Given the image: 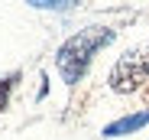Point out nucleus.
<instances>
[{
	"label": "nucleus",
	"mask_w": 149,
	"mask_h": 140,
	"mask_svg": "<svg viewBox=\"0 0 149 140\" xmlns=\"http://www.w3.org/2000/svg\"><path fill=\"white\" fill-rule=\"evenodd\" d=\"M113 39H117V30H110V26H84L74 36H68L58 46V52H55V68H58L62 82L65 85H78L88 75L94 56L101 49H107Z\"/></svg>",
	"instance_id": "1"
},
{
	"label": "nucleus",
	"mask_w": 149,
	"mask_h": 140,
	"mask_svg": "<svg viewBox=\"0 0 149 140\" xmlns=\"http://www.w3.org/2000/svg\"><path fill=\"white\" fill-rule=\"evenodd\" d=\"M149 78V39L143 46H136V49H127L110 68V88L117 91V95H130V91H139L143 82Z\"/></svg>",
	"instance_id": "2"
},
{
	"label": "nucleus",
	"mask_w": 149,
	"mask_h": 140,
	"mask_svg": "<svg viewBox=\"0 0 149 140\" xmlns=\"http://www.w3.org/2000/svg\"><path fill=\"white\" fill-rule=\"evenodd\" d=\"M149 124V111H136V114H123V117H117L113 124H107L101 134L104 137H127L133 130H143Z\"/></svg>",
	"instance_id": "3"
},
{
	"label": "nucleus",
	"mask_w": 149,
	"mask_h": 140,
	"mask_svg": "<svg viewBox=\"0 0 149 140\" xmlns=\"http://www.w3.org/2000/svg\"><path fill=\"white\" fill-rule=\"evenodd\" d=\"M16 85H19V72H16V68L7 72V75H0V111L10 108V95H13Z\"/></svg>",
	"instance_id": "4"
},
{
	"label": "nucleus",
	"mask_w": 149,
	"mask_h": 140,
	"mask_svg": "<svg viewBox=\"0 0 149 140\" xmlns=\"http://www.w3.org/2000/svg\"><path fill=\"white\" fill-rule=\"evenodd\" d=\"M33 7L36 10H68L65 0H55V4H52V0H33Z\"/></svg>",
	"instance_id": "5"
}]
</instances>
